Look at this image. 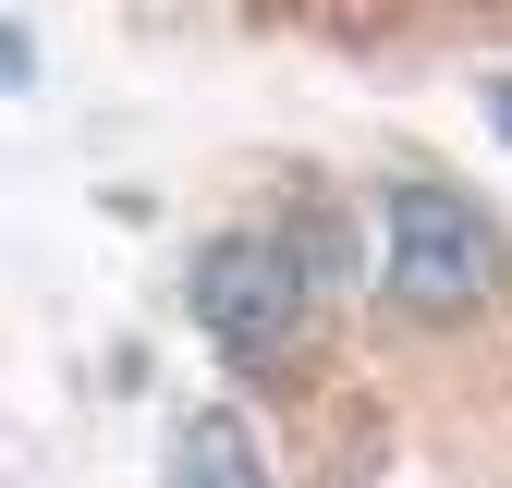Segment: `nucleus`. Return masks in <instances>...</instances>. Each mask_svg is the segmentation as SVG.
<instances>
[{"label":"nucleus","mask_w":512,"mask_h":488,"mask_svg":"<svg viewBox=\"0 0 512 488\" xmlns=\"http://www.w3.org/2000/svg\"><path fill=\"white\" fill-rule=\"evenodd\" d=\"M196 330L220 342V354H281L293 342V318H305V269H293V244L281 232H220V244H196Z\"/></svg>","instance_id":"obj_2"},{"label":"nucleus","mask_w":512,"mask_h":488,"mask_svg":"<svg viewBox=\"0 0 512 488\" xmlns=\"http://www.w3.org/2000/svg\"><path fill=\"white\" fill-rule=\"evenodd\" d=\"M37 86V49H25V25H0V98H25Z\"/></svg>","instance_id":"obj_5"},{"label":"nucleus","mask_w":512,"mask_h":488,"mask_svg":"<svg viewBox=\"0 0 512 488\" xmlns=\"http://www.w3.org/2000/svg\"><path fill=\"white\" fill-rule=\"evenodd\" d=\"M293 269H305V293H317V281H354V232H342V220H305Z\"/></svg>","instance_id":"obj_4"},{"label":"nucleus","mask_w":512,"mask_h":488,"mask_svg":"<svg viewBox=\"0 0 512 488\" xmlns=\"http://www.w3.org/2000/svg\"><path fill=\"white\" fill-rule=\"evenodd\" d=\"M488 122H500V147H512V74H500V86H488Z\"/></svg>","instance_id":"obj_6"},{"label":"nucleus","mask_w":512,"mask_h":488,"mask_svg":"<svg viewBox=\"0 0 512 488\" xmlns=\"http://www.w3.org/2000/svg\"><path fill=\"white\" fill-rule=\"evenodd\" d=\"M171 488H256L244 427H232V415H196V427H183V476H171Z\"/></svg>","instance_id":"obj_3"},{"label":"nucleus","mask_w":512,"mask_h":488,"mask_svg":"<svg viewBox=\"0 0 512 488\" xmlns=\"http://www.w3.org/2000/svg\"><path fill=\"white\" fill-rule=\"evenodd\" d=\"M391 305L403 318H464L488 293V220L452 183H391Z\"/></svg>","instance_id":"obj_1"}]
</instances>
